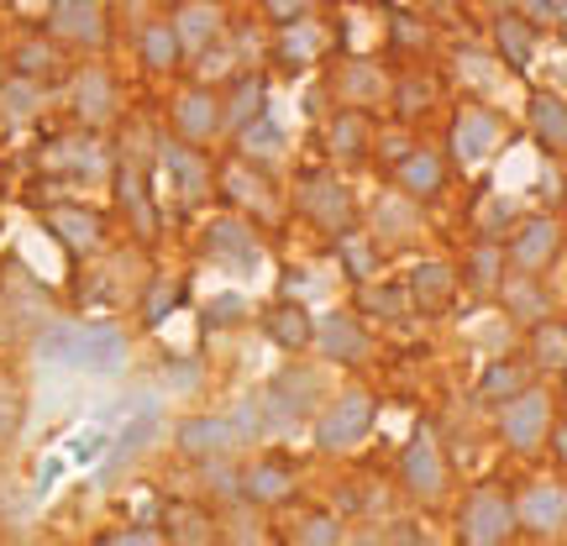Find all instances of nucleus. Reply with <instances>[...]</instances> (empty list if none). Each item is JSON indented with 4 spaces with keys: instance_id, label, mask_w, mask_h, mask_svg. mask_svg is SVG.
<instances>
[{
    "instance_id": "obj_20",
    "label": "nucleus",
    "mask_w": 567,
    "mask_h": 546,
    "mask_svg": "<svg viewBox=\"0 0 567 546\" xmlns=\"http://www.w3.org/2000/svg\"><path fill=\"white\" fill-rule=\"evenodd\" d=\"M168 21H174V32H179V48L184 59L200 63L216 42H226V21H231V11H226L221 0H174V11H168Z\"/></svg>"
},
{
    "instance_id": "obj_48",
    "label": "nucleus",
    "mask_w": 567,
    "mask_h": 546,
    "mask_svg": "<svg viewBox=\"0 0 567 546\" xmlns=\"http://www.w3.org/2000/svg\"><path fill=\"white\" fill-rule=\"evenodd\" d=\"M243 316H247V295H237V289H221V295H210L200 305V321L210 331H226V326H237Z\"/></svg>"
},
{
    "instance_id": "obj_19",
    "label": "nucleus",
    "mask_w": 567,
    "mask_h": 546,
    "mask_svg": "<svg viewBox=\"0 0 567 546\" xmlns=\"http://www.w3.org/2000/svg\"><path fill=\"white\" fill-rule=\"evenodd\" d=\"M163 168H168V179H174V200L184 210H200L210 195H216V163L205 158V147H189V142H163Z\"/></svg>"
},
{
    "instance_id": "obj_31",
    "label": "nucleus",
    "mask_w": 567,
    "mask_h": 546,
    "mask_svg": "<svg viewBox=\"0 0 567 546\" xmlns=\"http://www.w3.org/2000/svg\"><path fill=\"white\" fill-rule=\"evenodd\" d=\"M494 300H499V316H505V321L526 326V331L551 316V295H547V284H542V274H509Z\"/></svg>"
},
{
    "instance_id": "obj_32",
    "label": "nucleus",
    "mask_w": 567,
    "mask_h": 546,
    "mask_svg": "<svg viewBox=\"0 0 567 546\" xmlns=\"http://www.w3.org/2000/svg\"><path fill=\"white\" fill-rule=\"evenodd\" d=\"M11 74H27V80H59L63 63H69V53H63L59 42L48 38V27H38V32H21L17 48H11Z\"/></svg>"
},
{
    "instance_id": "obj_45",
    "label": "nucleus",
    "mask_w": 567,
    "mask_h": 546,
    "mask_svg": "<svg viewBox=\"0 0 567 546\" xmlns=\"http://www.w3.org/2000/svg\"><path fill=\"white\" fill-rule=\"evenodd\" d=\"M337 258H342V268L352 274V284H368V279L384 274V253H379V243H373L368 231L342 237V243H337Z\"/></svg>"
},
{
    "instance_id": "obj_17",
    "label": "nucleus",
    "mask_w": 567,
    "mask_h": 546,
    "mask_svg": "<svg viewBox=\"0 0 567 546\" xmlns=\"http://www.w3.org/2000/svg\"><path fill=\"white\" fill-rule=\"evenodd\" d=\"M295 494H300V473H295L289 457H279V452H258V457H247L243 463V505L274 515V509L295 505Z\"/></svg>"
},
{
    "instance_id": "obj_30",
    "label": "nucleus",
    "mask_w": 567,
    "mask_h": 546,
    "mask_svg": "<svg viewBox=\"0 0 567 546\" xmlns=\"http://www.w3.org/2000/svg\"><path fill=\"white\" fill-rule=\"evenodd\" d=\"M258 326L279 352H310V342H316V310L300 300H274L258 316Z\"/></svg>"
},
{
    "instance_id": "obj_37",
    "label": "nucleus",
    "mask_w": 567,
    "mask_h": 546,
    "mask_svg": "<svg viewBox=\"0 0 567 546\" xmlns=\"http://www.w3.org/2000/svg\"><path fill=\"white\" fill-rule=\"evenodd\" d=\"M352 310L368 326H400L410 316V295H400V284H389V279H368L352 289Z\"/></svg>"
},
{
    "instance_id": "obj_52",
    "label": "nucleus",
    "mask_w": 567,
    "mask_h": 546,
    "mask_svg": "<svg viewBox=\"0 0 567 546\" xmlns=\"http://www.w3.org/2000/svg\"><path fill=\"white\" fill-rule=\"evenodd\" d=\"M551 452H557V463H563L567 467V421H557V425H551Z\"/></svg>"
},
{
    "instance_id": "obj_43",
    "label": "nucleus",
    "mask_w": 567,
    "mask_h": 546,
    "mask_svg": "<svg viewBox=\"0 0 567 546\" xmlns=\"http://www.w3.org/2000/svg\"><path fill=\"white\" fill-rule=\"evenodd\" d=\"M231 153H243V158H252V163H264V168H274V163L289 153V137H284V126L274 122V116H264V122H252L237 137V147Z\"/></svg>"
},
{
    "instance_id": "obj_15",
    "label": "nucleus",
    "mask_w": 567,
    "mask_h": 546,
    "mask_svg": "<svg viewBox=\"0 0 567 546\" xmlns=\"http://www.w3.org/2000/svg\"><path fill=\"white\" fill-rule=\"evenodd\" d=\"M42 168H48V174H63V179H111V174H116V147L80 126V132L53 137L42 147Z\"/></svg>"
},
{
    "instance_id": "obj_33",
    "label": "nucleus",
    "mask_w": 567,
    "mask_h": 546,
    "mask_svg": "<svg viewBox=\"0 0 567 546\" xmlns=\"http://www.w3.org/2000/svg\"><path fill=\"white\" fill-rule=\"evenodd\" d=\"M526 122H530V137L542 142L551 158H567V95H557V90H530Z\"/></svg>"
},
{
    "instance_id": "obj_22",
    "label": "nucleus",
    "mask_w": 567,
    "mask_h": 546,
    "mask_svg": "<svg viewBox=\"0 0 567 546\" xmlns=\"http://www.w3.org/2000/svg\"><path fill=\"white\" fill-rule=\"evenodd\" d=\"M515 499V530L526 536H557L567 530V484L563 478H530Z\"/></svg>"
},
{
    "instance_id": "obj_25",
    "label": "nucleus",
    "mask_w": 567,
    "mask_h": 546,
    "mask_svg": "<svg viewBox=\"0 0 567 546\" xmlns=\"http://www.w3.org/2000/svg\"><path fill=\"white\" fill-rule=\"evenodd\" d=\"M200 253L216 268H243V264H252V258H258V226L247 222V216H237V210H226V216H216V222L205 226Z\"/></svg>"
},
{
    "instance_id": "obj_53",
    "label": "nucleus",
    "mask_w": 567,
    "mask_h": 546,
    "mask_svg": "<svg viewBox=\"0 0 567 546\" xmlns=\"http://www.w3.org/2000/svg\"><path fill=\"white\" fill-rule=\"evenodd\" d=\"M11 337H17V321H11V305L0 295V342H11Z\"/></svg>"
},
{
    "instance_id": "obj_8",
    "label": "nucleus",
    "mask_w": 567,
    "mask_h": 546,
    "mask_svg": "<svg viewBox=\"0 0 567 546\" xmlns=\"http://www.w3.org/2000/svg\"><path fill=\"white\" fill-rule=\"evenodd\" d=\"M310 352H316L326 368H363L379 358V337H373V326H368L358 310H326V316H316V342H310Z\"/></svg>"
},
{
    "instance_id": "obj_56",
    "label": "nucleus",
    "mask_w": 567,
    "mask_h": 546,
    "mask_svg": "<svg viewBox=\"0 0 567 546\" xmlns=\"http://www.w3.org/2000/svg\"><path fill=\"white\" fill-rule=\"evenodd\" d=\"M0 546H6V542H0Z\"/></svg>"
},
{
    "instance_id": "obj_28",
    "label": "nucleus",
    "mask_w": 567,
    "mask_h": 546,
    "mask_svg": "<svg viewBox=\"0 0 567 546\" xmlns=\"http://www.w3.org/2000/svg\"><path fill=\"white\" fill-rule=\"evenodd\" d=\"M268 116V80L258 69H243L237 80L221 90V137H243L252 122H264Z\"/></svg>"
},
{
    "instance_id": "obj_24",
    "label": "nucleus",
    "mask_w": 567,
    "mask_h": 546,
    "mask_svg": "<svg viewBox=\"0 0 567 546\" xmlns=\"http://www.w3.org/2000/svg\"><path fill=\"white\" fill-rule=\"evenodd\" d=\"M457 289H463V274H457V264H446V258H421V264L405 274L410 310H421V316H442V310H452Z\"/></svg>"
},
{
    "instance_id": "obj_49",
    "label": "nucleus",
    "mask_w": 567,
    "mask_h": 546,
    "mask_svg": "<svg viewBox=\"0 0 567 546\" xmlns=\"http://www.w3.org/2000/svg\"><path fill=\"white\" fill-rule=\"evenodd\" d=\"M95 546H168V536H163V526L153 521H137V526H116V530H101L95 536Z\"/></svg>"
},
{
    "instance_id": "obj_41",
    "label": "nucleus",
    "mask_w": 567,
    "mask_h": 546,
    "mask_svg": "<svg viewBox=\"0 0 567 546\" xmlns=\"http://www.w3.org/2000/svg\"><path fill=\"white\" fill-rule=\"evenodd\" d=\"M394 111L400 116H425V111H436L442 105V80L436 74H425V69H405V74H394Z\"/></svg>"
},
{
    "instance_id": "obj_44",
    "label": "nucleus",
    "mask_w": 567,
    "mask_h": 546,
    "mask_svg": "<svg viewBox=\"0 0 567 546\" xmlns=\"http://www.w3.org/2000/svg\"><path fill=\"white\" fill-rule=\"evenodd\" d=\"M515 222H520V205L509 200V195H488L473 205V226H478V243H505L509 231H515Z\"/></svg>"
},
{
    "instance_id": "obj_16",
    "label": "nucleus",
    "mask_w": 567,
    "mask_h": 546,
    "mask_svg": "<svg viewBox=\"0 0 567 546\" xmlns=\"http://www.w3.org/2000/svg\"><path fill=\"white\" fill-rule=\"evenodd\" d=\"M174 452H179L189 467L237 457V452H243V425L226 421V415H210V410H200V415H184V421L174 425Z\"/></svg>"
},
{
    "instance_id": "obj_26",
    "label": "nucleus",
    "mask_w": 567,
    "mask_h": 546,
    "mask_svg": "<svg viewBox=\"0 0 567 546\" xmlns=\"http://www.w3.org/2000/svg\"><path fill=\"white\" fill-rule=\"evenodd\" d=\"M530 384H542V373H536V363H530L526 352H509V358H488L484 373L473 379V400L478 405H505V400H515V394H526Z\"/></svg>"
},
{
    "instance_id": "obj_3",
    "label": "nucleus",
    "mask_w": 567,
    "mask_h": 546,
    "mask_svg": "<svg viewBox=\"0 0 567 546\" xmlns=\"http://www.w3.org/2000/svg\"><path fill=\"white\" fill-rule=\"evenodd\" d=\"M216 195H221L237 216H247L252 226H268L284 216V189L274 179V168L243 158V153H226L216 163Z\"/></svg>"
},
{
    "instance_id": "obj_12",
    "label": "nucleus",
    "mask_w": 567,
    "mask_h": 546,
    "mask_svg": "<svg viewBox=\"0 0 567 546\" xmlns=\"http://www.w3.org/2000/svg\"><path fill=\"white\" fill-rule=\"evenodd\" d=\"M331 400V389H326L321 379V368H310V363H289L268 384V421H279V425H300V421H316L321 415V405Z\"/></svg>"
},
{
    "instance_id": "obj_38",
    "label": "nucleus",
    "mask_w": 567,
    "mask_h": 546,
    "mask_svg": "<svg viewBox=\"0 0 567 546\" xmlns=\"http://www.w3.org/2000/svg\"><path fill=\"white\" fill-rule=\"evenodd\" d=\"M494 48H499V59L515 74H526L530 63H536V27H530L526 11H499L494 17Z\"/></svg>"
},
{
    "instance_id": "obj_10",
    "label": "nucleus",
    "mask_w": 567,
    "mask_h": 546,
    "mask_svg": "<svg viewBox=\"0 0 567 546\" xmlns=\"http://www.w3.org/2000/svg\"><path fill=\"white\" fill-rule=\"evenodd\" d=\"M363 231L379 243V253H405V247H415L425 237V205L410 200L405 189H394L389 184L384 195H373V205H368L363 216Z\"/></svg>"
},
{
    "instance_id": "obj_54",
    "label": "nucleus",
    "mask_w": 567,
    "mask_h": 546,
    "mask_svg": "<svg viewBox=\"0 0 567 546\" xmlns=\"http://www.w3.org/2000/svg\"><path fill=\"white\" fill-rule=\"evenodd\" d=\"M563 226H567V184H563Z\"/></svg>"
},
{
    "instance_id": "obj_42",
    "label": "nucleus",
    "mask_w": 567,
    "mask_h": 546,
    "mask_svg": "<svg viewBox=\"0 0 567 546\" xmlns=\"http://www.w3.org/2000/svg\"><path fill=\"white\" fill-rule=\"evenodd\" d=\"M21 425H27V384L11 368H0V457L17 446Z\"/></svg>"
},
{
    "instance_id": "obj_39",
    "label": "nucleus",
    "mask_w": 567,
    "mask_h": 546,
    "mask_svg": "<svg viewBox=\"0 0 567 546\" xmlns=\"http://www.w3.org/2000/svg\"><path fill=\"white\" fill-rule=\"evenodd\" d=\"M467 284H473V295H499V284L509 279V258H505V243H473V253H467V264L457 268Z\"/></svg>"
},
{
    "instance_id": "obj_14",
    "label": "nucleus",
    "mask_w": 567,
    "mask_h": 546,
    "mask_svg": "<svg viewBox=\"0 0 567 546\" xmlns=\"http://www.w3.org/2000/svg\"><path fill=\"white\" fill-rule=\"evenodd\" d=\"M505 116L494 111V105L484 101H463L457 111H452V132H446V147H452V158L463 163V168H473V163L494 158L499 147H505Z\"/></svg>"
},
{
    "instance_id": "obj_51",
    "label": "nucleus",
    "mask_w": 567,
    "mask_h": 546,
    "mask_svg": "<svg viewBox=\"0 0 567 546\" xmlns=\"http://www.w3.org/2000/svg\"><path fill=\"white\" fill-rule=\"evenodd\" d=\"M347 546H394V536H384V530H347Z\"/></svg>"
},
{
    "instance_id": "obj_36",
    "label": "nucleus",
    "mask_w": 567,
    "mask_h": 546,
    "mask_svg": "<svg viewBox=\"0 0 567 546\" xmlns=\"http://www.w3.org/2000/svg\"><path fill=\"white\" fill-rule=\"evenodd\" d=\"M137 63L147 74H174L184 63V48H179V32L168 17H153L137 27Z\"/></svg>"
},
{
    "instance_id": "obj_4",
    "label": "nucleus",
    "mask_w": 567,
    "mask_h": 546,
    "mask_svg": "<svg viewBox=\"0 0 567 546\" xmlns=\"http://www.w3.org/2000/svg\"><path fill=\"white\" fill-rule=\"evenodd\" d=\"M42 27H48V38L59 42L63 53L95 59L116 38V11H111V0H53Z\"/></svg>"
},
{
    "instance_id": "obj_46",
    "label": "nucleus",
    "mask_w": 567,
    "mask_h": 546,
    "mask_svg": "<svg viewBox=\"0 0 567 546\" xmlns=\"http://www.w3.org/2000/svg\"><path fill=\"white\" fill-rule=\"evenodd\" d=\"M289 546H347V526L331 509H305L289 526Z\"/></svg>"
},
{
    "instance_id": "obj_27",
    "label": "nucleus",
    "mask_w": 567,
    "mask_h": 546,
    "mask_svg": "<svg viewBox=\"0 0 567 546\" xmlns=\"http://www.w3.org/2000/svg\"><path fill=\"white\" fill-rule=\"evenodd\" d=\"M326 48H331V32L316 17L289 21V27H268V59H279L284 69H310V63L326 59Z\"/></svg>"
},
{
    "instance_id": "obj_2",
    "label": "nucleus",
    "mask_w": 567,
    "mask_h": 546,
    "mask_svg": "<svg viewBox=\"0 0 567 546\" xmlns=\"http://www.w3.org/2000/svg\"><path fill=\"white\" fill-rule=\"evenodd\" d=\"M289 205H295V216L305 226H316L331 243L363 231L358 226V200H352V189H347V179L337 168H305L300 179H295V189H289Z\"/></svg>"
},
{
    "instance_id": "obj_40",
    "label": "nucleus",
    "mask_w": 567,
    "mask_h": 546,
    "mask_svg": "<svg viewBox=\"0 0 567 546\" xmlns=\"http://www.w3.org/2000/svg\"><path fill=\"white\" fill-rule=\"evenodd\" d=\"M526 358L536 363V373H567V321L547 316L526 331Z\"/></svg>"
},
{
    "instance_id": "obj_13",
    "label": "nucleus",
    "mask_w": 567,
    "mask_h": 546,
    "mask_svg": "<svg viewBox=\"0 0 567 546\" xmlns=\"http://www.w3.org/2000/svg\"><path fill=\"white\" fill-rule=\"evenodd\" d=\"M168 132L174 142H189V147H205V142L221 137V90L216 84H179L168 95Z\"/></svg>"
},
{
    "instance_id": "obj_5",
    "label": "nucleus",
    "mask_w": 567,
    "mask_h": 546,
    "mask_svg": "<svg viewBox=\"0 0 567 546\" xmlns=\"http://www.w3.org/2000/svg\"><path fill=\"white\" fill-rule=\"evenodd\" d=\"M551 425H557V410H551L547 384H530L526 394H515V400H505L494 410V436L509 452H520V457H536L551 442Z\"/></svg>"
},
{
    "instance_id": "obj_23",
    "label": "nucleus",
    "mask_w": 567,
    "mask_h": 546,
    "mask_svg": "<svg viewBox=\"0 0 567 546\" xmlns=\"http://www.w3.org/2000/svg\"><path fill=\"white\" fill-rule=\"evenodd\" d=\"M394 189H405L410 200H442L446 195V153L442 147H431V142H415L405 147L400 158H394Z\"/></svg>"
},
{
    "instance_id": "obj_34",
    "label": "nucleus",
    "mask_w": 567,
    "mask_h": 546,
    "mask_svg": "<svg viewBox=\"0 0 567 546\" xmlns=\"http://www.w3.org/2000/svg\"><path fill=\"white\" fill-rule=\"evenodd\" d=\"M48 105V84L42 80H27V74H6L0 80V132H21L32 126Z\"/></svg>"
},
{
    "instance_id": "obj_29",
    "label": "nucleus",
    "mask_w": 567,
    "mask_h": 546,
    "mask_svg": "<svg viewBox=\"0 0 567 546\" xmlns=\"http://www.w3.org/2000/svg\"><path fill=\"white\" fill-rule=\"evenodd\" d=\"M321 142H326V158L331 163H363L368 153H373V116L337 105V111L326 116Z\"/></svg>"
},
{
    "instance_id": "obj_11",
    "label": "nucleus",
    "mask_w": 567,
    "mask_h": 546,
    "mask_svg": "<svg viewBox=\"0 0 567 546\" xmlns=\"http://www.w3.org/2000/svg\"><path fill=\"white\" fill-rule=\"evenodd\" d=\"M42 226H48V237L69 253V258H95L111 237V222H105L101 205L90 200H53L42 205Z\"/></svg>"
},
{
    "instance_id": "obj_18",
    "label": "nucleus",
    "mask_w": 567,
    "mask_h": 546,
    "mask_svg": "<svg viewBox=\"0 0 567 546\" xmlns=\"http://www.w3.org/2000/svg\"><path fill=\"white\" fill-rule=\"evenodd\" d=\"M331 95L347 111H384L394 101V74H389L379 59H347L337 74H331Z\"/></svg>"
},
{
    "instance_id": "obj_21",
    "label": "nucleus",
    "mask_w": 567,
    "mask_h": 546,
    "mask_svg": "<svg viewBox=\"0 0 567 546\" xmlns=\"http://www.w3.org/2000/svg\"><path fill=\"white\" fill-rule=\"evenodd\" d=\"M563 253V222L557 216H520L515 231L505 237L509 274H542Z\"/></svg>"
},
{
    "instance_id": "obj_7",
    "label": "nucleus",
    "mask_w": 567,
    "mask_h": 546,
    "mask_svg": "<svg viewBox=\"0 0 567 546\" xmlns=\"http://www.w3.org/2000/svg\"><path fill=\"white\" fill-rule=\"evenodd\" d=\"M400 488L415 505H442L452 494V457L431 425H415V436L400 452Z\"/></svg>"
},
{
    "instance_id": "obj_35",
    "label": "nucleus",
    "mask_w": 567,
    "mask_h": 546,
    "mask_svg": "<svg viewBox=\"0 0 567 546\" xmlns=\"http://www.w3.org/2000/svg\"><path fill=\"white\" fill-rule=\"evenodd\" d=\"M158 526H163V536H168V546H221V526L210 521L205 505L174 499V505L158 515Z\"/></svg>"
},
{
    "instance_id": "obj_1",
    "label": "nucleus",
    "mask_w": 567,
    "mask_h": 546,
    "mask_svg": "<svg viewBox=\"0 0 567 546\" xmlns=\"http://www.w3.org/2000/svg\"><path fill=\"white\" fill-rule=\"evenodd\" d=\"M373 425H379V394L368 384H342L310 421V442L321 457H352L373 436Z\"/></svg>"
},
{
    "instance_id": "obj_9",
    "label": "nucleus",
    "mask_w": 567,
    "mask_h": 546,
    "mask_svg": "<svg viewBox=\"0 0 567 546\" xmlns=\"http://www.w3.org/2000/svg\"><path fill=\"white\" fill-rule=\"evenodd\" d=\"M515 536V499L505 488L478 484L457 505V542L463 546H509Z\"/></svg>"
},
{
    "instance_id": "obj_55",
    "label": "nucleus",
    "mask_w": 567,
    "mask_h": 546,
    "mask_svg": "<svg viewBox=\"0 0 567 546\" xmlns=\"http://www.w3.org/2000/svg\"><path fill=\"white\" fill-rule=\"evenodd\" d=\"M0 80H6V59H0Z\"/></svg>"
},
{
    "instance_id": "obj_6",
    "label": "nucleus",
    "mask_w": 567,
    "mask_h": 546,
    "mask_svg": "<svg viewBox=\"0 0 567 546\" xmlns=\"http://www.w3.org/2000/svg\"><path fill=\"white\" fill-rule=\"evenodd\" d=\"M69 111H74V122L84 132H105V126L122 122V84L111 74V63L105 59H84L69 69Z\"/></svg>"
},
{
    "instance_id": "obj_47",
    "label": "nucleus",
    "mask_w": 567,
    "mask_h": 546,
    "mask_svg": "<svg viewBox=\"0 0 567 546\" xmlns=\"http://www.w3.org/2000/svg\"><path fill=\"white\" fill-rule=\"evenodd\" d=\"M179 295H184L179 274H153V279L142 284V321H147V326H163L168 316H174Z\"/></svg>"
},
{
    "instance_id": "obj_50",
    "label": "nucleus",
    "mask_w": 567,
    "mask_h": 546,
    "mask_svg": "<svg viewBox=\"0 0 567 546\" xmlns=\"http://www.w3.org/2000/svg\"><path fill=\"white\" fill-rule=\"evenodd\" d=\"M258 6H264L268 27H289V21L316 17V0H258Z\"/></svg>"
}]
</instances>
